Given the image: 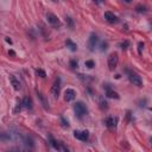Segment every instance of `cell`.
<instances>
[{
  "label": "cell",
  "instance_id": "6da1fadb",
  "mask_svg": "<svg viewBox=\"0 0 152 152\" xmlns=\"http://www.w3.org/2000/svg\"><path fill=\"white\" fill-rule=\"evenodd\" d=\"M74 110H75L76 115H77L80 119H81V118H83V117L87 114V112H88V109H87L86 105H84L83 102H81V101L76 102L75 105H74Z\"/></svg>",
  "mask_w": 152,
  "mask_h": 152
},
{
  "label": "cell",
  "instance_id": "7a4b0ae2",
  "mask_svg": "<svg viewBox=\"0 0 152 152\" xmlns=\"http://www.w3.org/2000/svg\"><path fill=\"white\" fill-rule=\"evenodd\" d=\"M127 74H129V78H130V81L134 84V86H137V87H143V80L141 77L137 74V73H134V71L132 70H127Z\"/></svg>",
  "mask_w": 152,
  "mask_h": 152
},
{
  "label": "cell",
  "instance_id": "3957f363",
  "mask_svg": "<svg viewBox=\"0 0 152 152\" xmlns=\"http://www.w3.org/2000/svg\"><path fill=\"white\" fill-rule=\"evenodd\" d=\"M118 61H119V57H118L117 52H113V54L109 55V57H108V68H109V70H114L117 68Z\"/></svg>",
  "mask_w": 152,
  "mask_h": 152
},
{
  "label": "cell",
  "instance_id": "277c9868",
  "mask_svg": "<svg viewBox=\"0 0 152 152\" xmlns=\"http://www.w3.org/2000/svg\"><path fill=\"white\" fill-rule=\"evenodd\" d=\"M46 19H48V21H49V24H51L52 26H55V27H60L61 26V20L58 19L57 15H55L52 13H48L46 14Z\"/></svg>",
  "mask_w": 152,
  "mask_h": 152
},
{
  "label": "cell",
  "instance_id": "5b68a950",
  "mask_svg": "<svg viewBox=\"0 0 152 152\" xmlns=\"http://www.w3.org/2000/svg\"><path fill=\"white\" fill-rule=\"evenodd\" d=\"M60 92H61V80L57 78L55 81V83L52 84V87H51V94H52V96L54 98H58Z\"/></svg>",
  "mask_w": 152,
  "mask_h": 152
},
{
  "label": "cell",
  "instance_id": "8992f818",
  "mask_svg": "<svg viewBox=\"0 0 152 152\" xmlns=\"http://www.w3.org/2000/svg\"><path fill=\"white\" fill-rule=\"evenodd\" d=\"M74 137L81 141H86L89 137V132L88 131H74Z\"/></svg>",
  "mask_w": 152,
  "mask_h": 152
},
{
  "label": "cell",
  "instance_id": "52a82bcc",
  "mask_svg": "<svg viewBox=\"0 0 152 152\" xmlns=\"http://www.w3.org/2000/svg\"><path fill=\"white\" fill-rule=\"evenodd\" d=\"M98 42H99V38L95 33H92L90 37H89V42H88V46H89V50L90 51H94L95 48L98 45Z\"/></svg>",
  "mask_w": 152,
  "mask_h": 152
},
{
  "label": "cell",
  "instance_id": "ba28073f",
  "mask_svg": "<svg viewBox=\"0 0 152 152\" xmlns=\"http://www.w3.org/2000/svg\"><path fill=\"white\" fill-rule=\"evenodd\" d=\"M76 98V92L74 89H71V88H68L64 92V100L66 101H73L74 99Z\"/></svg>",
  "mask_w": 152,
  "mask_h": 152
},
{
  "label": "cell",
  "instance_id": "9c48e42d",
  "mask_svg": "<svg viewBox=\"0 0 152 152\" xmlns=\"http://www.w3.org/2000/svg\"><path fill=\"white\" fill-rule=\"evenodd\" d=\"M105 19L108 23H110V24H117V23H119V18L117 17L114 13H112V12H105Z\"/></svg>",
  "mask_w": 152,
  "mask_h": 152
},
{
  "label": "cell",
  "instance_id": "30bf717a",
  "mask_svg": "<svg viewBox=\"0 0 152 152\" xmlns=\"http://www.w3.org/2000/svg\"><path fill=\"white\" fill-rule=\"evenodd\" d=\"M117 123H118V119H117V118H113V117H108V118L105 120L106 126L109 127V129H114V127L117 126Z\"/></svg>",
  "mask_w": 152,
  "mask_h": 152
},
{
  "label": "cell",
  "instance_id": "8fae6325",
  "mask_svg": "<svg viewBox=\"0 0 152 152\" xmlns=\"http://www.w3.org/2000/svg\"><path fill=\"white\" fill-rule=\"evenodd\" d=\"M10 81H11V83H12L13 88H14V90H19V89H20V82L18 81L17 77H15V76L11 75V76H10Z\"/></svg>",
  "mask_w": 152,
  "mask_h": 152
},
{
  "label": "cell",
  "instance_id": "7c38bea8",
  "mask_svg": "<svg viewBox=\"0 0 152 152\" xmlns=\"http://www.w3.org/2000/svg\"><path fill=\"white\" fill-rule=\"evenodd\" d=\"M21 106L24 108H26V109H31V108H32V101H31V99L27 98V96L24 98L23 101H21Z\"/></svg>",
  "mask_w": 152,
  "mask_h": 152
},
{
  "label": "cell",
  "instance_id": "4fadbf2b",
  "mask_svg": "<svg viewBox=\"0 0 152 152\" xmlns=\"http://www.w3.org/2000/svg\"><path fill=\"white\" fill-rule=\"evenodd\" d=\"M66 44H67V48H69L71 51H76V50H77V45H76L73 41H71V39H67Z\"/></svg>",
  "mask_w": 152,
  "mask_h": 152
},
{
  "label": "cell",
  "instance_id": "5bb4252c",
  "mask_svg": "<svg viewBox=\"0 0 152 152\" xmlns=\"http://www.w3.org/2000/svg\"><path fill=\"white\" fill-rule=\"evenodd\" d=\"M107 96L108 98H112V99H119V94L117 92H113L112 89L107 87Z\"/></svg>",
  "mask_w": 152,
  "mask_h": 152
},
{
  "label": "cell",
  "instance_id": "9a60e30c",
  "mask_svg": "<svg viewBox=\"0 0 152 152\" xmlns=\"http://www.w3.org/2000/svg\"><path fill=\"white\" fill-rule=\"evenodd\" d=\"M24 144H25V145L27 147H30V149L33 147V140L31 139L30 137H25V138H24Z\"/></svg>",
  "mask_w": 152,
  "mask_h": 152
},
{
  "label": "cell",
  "instance_id": "2e32d148",
  "mask_svg": "<svg viewBox=\"0 0 152 152\" xmlns=\"http://www.w3.org/2000/svg\"><path fill=\"white\" fill-rule=\"evenodd\" d=\"M49 139H50V144H51V146H52L54 149H56V150H61V146L58 145L57 141H56V140L51 137V135H49Z\"/></svg>",
  "mask_w": 152,
  "mask_h": 152
},
{
  "label": "cell",
  "instance_id": "e0dca14e",
  "mask_svg": "<svg viewBox=\"0 0 152 152\" xmlns=\"http://www.w3.org/2000/svg\"><path fill=\"white\" fill-rule=\"evenodd\" d=\"M37 94H38V98L41 99V101H42V103H43L44 108H48V101H46V100H45V98L43 96V94H42L41 92H38V90H37Z\"/></svg>",
  "mask_w": 152,
  "mask_h": 152
},
{
  "label": "cell",
  "instance_id": "ac0fdd59",
  "mask_svg": "<svg viewBox=\"0 0 152 152\" xmlns=\"http://www.w3.org/2000/svg\"><path fill=\"white\" fill-rule=\"evenodd\" d=\"M99 103H100V108L101 109H107L108 108V103L103 100V99H100L99 100Z\"/></svg>",
  "mask_w": 152,
  "mask_h": 152
},
{
  "label": "cell",
  "instance_id": "d6986e66",
  "mask_svg": "<svg viewBox=\"0 0 152 152\" xmlns=\"http://www.w3.org/2000/svg\"><path fill=\"white\" fill-rule=\"evenodd\" d=\"M129 46H130V42L129 41H124L123 43H120V48H121L123 50H126Z\"/></svg>",
  "mask_w": 152,
  "mask_h": 152
},
{
  "label": "cell",
  "instance_id": "ffe728a7",
  "mask_svg": "<svg viewBox=\"0 0 152 152\" xmlns=\"http://www.w3.org/2000/svg\"><path fill=\"white\" fill-rule=\"evenodd\" d=\"M36 73H37V75H38L39 77H42V78H44V77L46 76L45 71H44L43 69H37V71H36Z\"/></svg>",
  "mask_w": 152,
  "mask_h": 152
},
{
  "label": "cell",
  "instance_id": "44dd1931",
  "mask_svg": "<svg viewBox=\"0 0 152 152\" xmlns=\"http://www.w3.org/2000/svg\"><path fill=\"white\" fill-rule=\"evenodd\" d=\"M107 49H108V43H107V42H102V43H101V49H100V50H101V51H106Z\"/></svg>",
  "mask_w": 152,
  "mask_h": 152
},
{
  "label": "cell",
  "instance_id": "7402d4cb",
  "mask_svg": "<svg viewBox=\"0 0 152 152\" xmlns=\"http://www.w3.org/2000/svg\"><path fill=\"white\" fill-rule=\"evenodd\" d=\"M86 67L89 68V69H92V68L95 67V63H94L93 61H87V62H86Z\"/></svg>",
  "mask_w": 152,
  "mask_h": 152
},
{
  "label": "cell",
  "instance_id": "603a6c76",
  "mask_svg": "<svg viewBox=\"0 0 152 152\" xmlns=\"http://www.w3.org/2000/svg\"><path fill=\"white\" fill-rule=\"evenodd\" d=\"M61 123H62V126L63 127H69V124H68V121H67V120L64 119V118H61Z\"/></svg>",
  "mask_w": 152,
  "mask_h": 152
},
{
  "label": "cell",
  "instance_id": "cb8c5ba5",
  "mask_svg": "<svg viewBox=\"0 0 152 152\" xmlns=\"http://www.w3.org/2000/svg\"><path fill=\"white\" fill-rule=\"evenodd\" d=\"M137 11L138 12H146V7L145 6H137Z\"/></svg>",
  "mask_w": 152,
  "mask_h": 152
},
{
  "label": "cell",
  "instance_id": "d4e9b609",
  "mask_svg": "<svg viewBox=\"0 0 152 152\" xmlns=\"http://www.w3.org/2000/svg\"><path fill=\"white\" fill-rule=\"evenodd\" d=\"M143 48H144V43H143V42H139V43H138V51H139V55H141Z\"/></svg>",
  "mask_w": 152,
  "mask_h": 152
},
{
  "label": "cell",
  "instance_id": "484cf974",
  "mask_svg": "<svg viewBox=\"0 0 152 152\" xmlns=\"http://www.w3.org/2000/svg\"><path fill=\"white\" fill-rule=\"evenodd\" d=\"M70 67H71V68H76V67H77V61L71 60V61H70Z\"/></svg>",
  "mask_w": 152,
  "mask_h": 152
},
{
  "label": "cell",
  "instance_id": "4316f807",
  "mask_svg": "<svg viewBox=\"0 0 152 152\" xmlns=\"http://www.w3.org/2000/svg\"><path fill=\"white\" fill-rule=\"evenodd\" d=\"M66 19H67L68 24H69V25H70V27H73V26H74V24H73V20H71V18H70V17H67Z\"/></svg>",
  "mask_w": 152,
  "mask_h": 152
},
{
  "label": "cell",
  "instance_id": "83f0119b",
  "mask_svg": "<svg viewBox=\"0 0 152 152\" xmlns=\"http://www.w3.org/2000/svg\"><path fill=\"white\" fill-rule=\"evenodd\" d=\"M6 42H7V43H10V44H12V41H11L10 38H6Z\"/></svg>",
  "mask_w": 152,
  "mask_h": 152
},
{
  "label": "cell",
  "instance_id": "f1b7e54d",
  "mask_svg": "<svg viewBox=\"0 0 152 152\" xmlns=\"http://www.w3.org/2000/svg\"><path fill=\"white\" fill-rule=\"evenodd\" d=\"M9 54H10V55H12V56H14V55H15V54H14V51H13V50H10V52H9Z\"/></svg>",
  "mask_w": 152,
  "mask_h": 152
},
{
  "label": "cell",
  "instance_id": "f546056e",
  "mask_svg": "<svg viewBox=\"0 0 152 152\" xmlns=\"http://www.w3.org/2000/svg\"><path fill=\"white\" fill-rule=\"evenodd\" d=\"M124 1H126V3H131L132 0H124Z\"/></svg>",
  "mask_w": 152,
  "mask_h": 152
},
{
  "label": "cell",
  "instance_id": "4dcf8cb0",
  "mask_svg": "<svg viewBox=\"0 0 152 152\" xmlns=\"http://www.w3.org/2000/svg\"><path fill=\"white\" fill-rule=\"evenodd\" d=\"M93 1H95V3H98V1H99V0H93Z\"/></svg>",
  "mask_w": 152,
  "mask_h": 152
},
{
  "label": "cell",
  "instance_id": "1f68e13d",
  "mask_svg": "<svg viewBox=\"0 0 152 152\" xmlns=\"http://www.w3.org/2000/svg\"><path fill=\"white\" fill-rule=\"evenodd\" d=\"M54 1H57V0H54Z\"/></svg>",
  "mask_w": 152,
  "mask_h": 152
},
{
  "label": "cell",
  "instance_id": "d6a6232c",
  "mask_svg": "<svg viewBox=\"0 0 152 152\" xmlns=\"http://www.w3.org/2000/svg\"><path fill=\"white\" fill-rule=\"evenodd\" d=\"M151 144H152V139H151Z\"/></svg>",
  "mask_w": 152,
  "mask_h": 152
},
{
  "label": "cell",
  "instance_id": "836d02e7",
  "mask_svg": "<svg viewBox=\"0 0 152 152\" xmlns=\"http://www.w3.org/2000/svg\"><path fill=\"white\" fill-rule=\"evenodd\" d=\"M101 1H103V0H101Z\"/></svg>",
  "mask_w": 152,
  "mask_h": 152
}]
</instances>
